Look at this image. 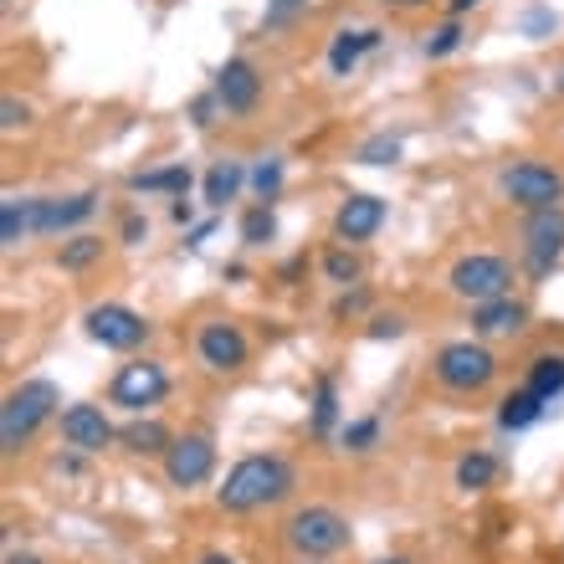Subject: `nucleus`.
I'll list each match as a JSON object with an SVG mask.
<instances>
[{
  "label": "nucleus",
  "mask_w": 564,
  "mask_h": 564,
  "mask_svg": "<svg viewBox=\"0 0 564 564\" xmlns=\"http://www.w3.org/2000/svg\"><path fill=\"white\" fill-rule=\"evenodd\" d=\"M293 492V467H288V457H278V452H252V457H241L231 473H226V482L216 488V503L226 508V513H257V508L268 503H282Z\"/></svg>",
  "instance_id": "nucleus-1"
},
{
  "label": "nucleus",
  "mask_w": 564,
  "mask_h": 564,
  "mask_svg": "<svg viewBox=\"0 0 564 564\" xmlns=\"http://www.w3.org/2000/svg\"><path fill=\"white\" fill-rule=\"evenodd\" d=\"M62 390L52 380H21L15 390H6V405H0V452L15 457L21 446L57 416Z\"/></svg>",
  "instance_id": "nucleus-2"
},
{
  "label": "nucleus",
  "mask_w": 564,
  "mask_h": 564,
  "mask_svg": "<svg viewBox=\"0 0 564 564\" xmlns=\"http://www.w3.org/2000/svg\"><path fill=\"white\" fill-rule=\"evenodd\" d=\"M282 539H288V550L297 560H328V554L349 550V519H344L339 508L308 503L282 523Z\"/></svg>",
  "instance_id": "nucleus-3"
},
{
  "label": "nucleus",
  "mask_w": 564,
  "mask_h": 564,
  "mask_svg": "<svg viewBox=\"0 0 564 564\" xmlns=\"http://www.w3.org/2000/svg\"><path fill=\"white\" fill-rule=\"evenodd\" d=\"M436 380L446 390H457V395H477V390L492 386V375H498V355H492L482 339H452L436 349Z\"/></svg>",
  "instance_id": "nucleus-4"
},
{
  "label": "nucleus",
  "mask_w": 564,
  "mask_h": 564,
  "mask_svg": "<svg viewBox=\"0 0 564 564\" xmlns=\"http://www.w3.org/2000/svg\"><path fill=\"white\" fill-rule=\"evenodd\" d=\"M446 288L467 303H492V297H513V262L498 252H467L452 262L446 272Z\"/></svg>",
  "instance_id": "nucleus-5"
},
{
  "label": "nucleus",
  "mask_w": 564,
  "mask_h": 564,
  "mask_svg": "<svg viewBox=\"0 0 564 564\" xmlns=\"http://www.w3.org/2000/svg\"><path fill=\"white\" fill-rule=\"evenodd\" d=\"M498 191L523 210V216H534V210H560L564 206V175L554 164L544 160H519L508 164L503 175H498Z\"/></svg>",
  "instance_id": "nucleus-6"
},
{
  "label": "nucleus",
  "mask_w": 564,
  "mask_h": 564,
  "mask_svg": "<svg viewBox=\"0 0 564 564\" xmlns=\"http://www.w3.org/2000/svg\"><path fill=\"white\" fill-rule=\"evenodd\" d=\"M170 395V370H164L160 359H129L119 375H113V386H108V401L129 411V416H144L149 405H160Z\"/></svg>",
  "instance_id": "nucleus-7"
},
{
  "label": "nucleus",
  "mask_w": 564,
  "mask_h": 564,
  "mask_svg": "<svg viewBox=\"0 0 564 564\" xmlns=\"http://www.w3.org/2000/svg\"><path fill=\"white\" fill-rule=\"evenodd\" d=\"M83 328H88L93 344H104L113 355H129V349H139L149 339V318L134 308H123V303H93L83 313Z\"/></svg>",
  "instance_id": "nucleus-8"
},
{
  "label": "nucleus",
  "mask_w": 564,
  "mask_h": 564,
  "mask_svg": "<svg viewBox=\"0 0 564 564\" xmlns=\"http://www.w3.org/2000/svg\"><path fill=\"white\" fill-rule=\"evenodd\" d=\"M252 355V344L231 318H210V324L195 328V359L206 365L210 375H237Z\"/></svg>",
  "instance_id": "nucleus-9"
},
{
  "label": "nucleus",
  "mask_w": 564,
  "mask_h": 564,
  "mask_svg": "<svg viewBox=\"0 0 564 564\" xmlns=\"http://www.w3.org/2000/svg\"><path fill=\"white\" fill-rule=\"evenodd\" d=\"M210 473H216V442L200 436V431L175 436V446L164 452V482L175 492H191L200 482H210Z\"/></svg>",
  "instance_id": "nucleus-10"
},
{
  "label": "nucleus",
  "mask_w": 564,
  "mask_h": 564,
  "mask_svg": "<svg viewBox=\"0 0 564 564\" xmlns=\"http://www.w3.org/2000/svg\"><path fill=\"white\" fill-rule=\"evenodd\" d=\"M560 257H564V206L523 216V268H529V278H550Z\"/></svg>",
  "instance_id": "nucleus-11"
},
{
  "label": "nucleus",
  "mask_w": 564,
  "mask_h": 564,
  "mask_svg": "<svg viewBox=\"0 0 564 564\" xmlns=\"http://www.w3.org/2000/svg\"><path fill=\"white\" fill-rule=\"evenodd\" d=\"M210 93L221 98L226 113H237V119H247L257 104H262V73H257V62L247 57H226L221 67H216V83H210Z\"/></svg>",
  "instance_id": "nucleus-12"
},
{
  "label": "nucleus",
  "mask_w": 564,
  "mask_h": 564,
  "mask_svg": "<svg viewBox=\"0 0 564 564\" xmlns=\"http://www.w3.org/2000/svg\"><path fill=\"white\" fill-rule=\"evenodd\" d=\"M62 442L73 446L77 457H98L108 442H119V431H113V421L104 416V405L77 401L62 411Z\"/></svg>",
  "instance_id": "nucleus-13"
},
{
  "label": "nucleus",
  "mask_w": 564,
  "mask_h": 564,
  "mask_svg": "<svg viewBox=\"0 0 564 564\" xmlns=\"http://www.w3.org/2000/svg\"><path fill=\"white\" fill-rule=\"evenodd\" d=\"M386 216L390 210L380 195H365V191L344 195L339 210H334V237H339V247H359V241H370L386 226Z\"/></svg>",
  "instance_id": "nucleus-14"
},
{
  "label": "nucleus",
  "mask_w": 564,
  "mask_h": 564,
  "mask_svg": "<svg viewBox=\"0 0 564 564\" xmlns=\"http://www.w3.org/2000/svg\"><path fill=\"white\" fill-rule=\"evenodd\" d=\"M98 210V191H77V195H36V237H62L83 226Z\"/></svg>",
  "instance_id": "nucleus-15"
},
{
  "label": "nucleus",
  "mask_w": 564,
  "mask_h": 564,
  "mask_svg": "<svg viewBox=\"0 0 564 564\" xmlns=\"http://www.w3.org/2000/svg\"><path fill=\"white\" fill-rule=\"evenodd\" d=\"M523 328H529V303H519V297H492V303L473 308L477 339H508V334H523Z\"/></svg>",
  "instance_id": "nucleus-16"
},
{
  "label": "nucleus",
  "mask_w": 564,
  "mask_h": 564,
  "mask_svg": "<svg viewBox=\"0 0 564 564\" xmlns=\"http://www.w3.org/2000/svg\"><path fill=\"white\" fill-rule=\"evenodd\" d=\"M380 36L386 31L380 26H344V31H334V42H328V77H349L365 62V52H375L380 46Z\"/></svg>",
  "instance_id": "nucleus-17"
},
{
  "label": "nucleus",
  "mask_w": 564,
  "mask_h": 564,
  "mask_svg": "<svg viewBox=\"0 0 564 564\" xmlns=\"http://www.w3.org/2000/svg\"><path fill=\"white\" fill-rule=\"evenodd\" d=\"M241 185H252V170L241 160H216L206 170V185H200V200H206L210 210H221L226 200H237Z\"/></svg>",
  "instance_id": "nucleus-18"
},
{
  "label": "nucleus",
  "mask_w": 564,
  "mask_h": 564,
  "mask_svg": "<svg viewBox=\"0 0 564 564\" xmlns=\"http://www.w3.org/2000/svg\"><path fill=\"white\" fill-rule=\"evenodd\" d=\"M26 237H36V195H6L0 200V247L11 252Z\"/></svg>",
  "instance_id": "nucleus-19"
},
{
  "label": "nucleus",
  "mask_w": 564,
  "mask_h": 564,
  "mask_svg": "<svg viewBox=\"0 0 564 564\" xmlns=\"http://www.w3.org/2000/svg\"><path fill=\"white\" fill-rule=\"evenodd\" d=\"M119 442H123V452H134V457H164V452L175 446V436H170V426H160V421L134 416L119 431Z\"/></svg>",
  "instance_id": "nucleus-20"
},
{
  "label": "nucleus",
  "mask_w": 564,
  "mask_h": 564,
  "mask_svg": "<svg viewBox=\"0 0 564 564\" xmlns=\"http://www.w3.org/2000/svg\"><path fill=\"white\" fill-rule=\"evenodd\" d=\"M544 411H550V401H539L534 390L523 386V390H513V395L498 401V426L503 431H529L534 421H544Z\"/></svg>",
  "instance_id": "nucleus-21"
},
{
  "label": "nucleus",
  "mask_w": 564,
  "mask_h": 564,
  "mask_svg": "<svg viewBox=\"0 0 564 564\" xmlns=\"http://www.w3.org/2000/svg\"><path fill=\"white\" fill-rule=\"evenodd\" d=\"M191 185H195L191 164H164V170H139V175H129V191L134 195H160V191L185 195Z\"/></svg>",
  "instance_id": "nucleus-22"
},
{
  "label": "nucleus",
  "mask_w": 564,
  "mask_h": 564,
  "mask_svg": "<svg viewBox=\"0 0 564 564\" xmlns=\"http://www.w3.org/2000/svg\"><path fill=\"white\" fill-rule=\"evenodd\" d=\"M313 436H334L339 426V386H334V375H318L313 380Z\"/></svg>",
  "instance_id": "nucleus-23"
},
{
  "label": "nucleus",
  "mask_w": 564,
  "mask_h": 564,
  "mask_svg": "<svg viewBox=\"0 0 564 564\" xmlns=\"http://www.w3.org/2000/svg\"><path fill=\"white\" fill-rule=\"evenodd\" d=\"M93 262H104V237H93V231H83V237H67L57 247V268L62 272H88Z\"/></svg>",
  "instance_id": "nucleus-24"
},
{
  "label": "nucleus",
  "mask_w": 564,
  "mask_h": 564,
  "mask_svg": "<svg viewBox=\"0 0 564 564\" xmlns=\"http://www.w3.org/2000/svg\"><path fill=\"white\" fill-rule=\"evenodd\" d=\"M498 473H503V467H498L492 452H467V457L457 462V488L462 492H482V488L498 482Z\"/></svg>",
  "instance_id": "nucleus-25"
},
{
  "label": "nucleus",
  "mask_w": 564,
  "mask_h": 564,
  "mask_svg": "<svg viewBox=\"0 0 564 564\" xmlns=\"http://www.w3.org/2000/svg\"><path fill=\"white\" fill-rule=\"evenodd\" d=\"M523 386L534 390L539 401H554V395H564V355H539L534 365H529V380Z\"/></svg>",
  "instance_id": "nucleus-26"
},
{
  "label": "nucleus",
  "mask_w": 564,
  "mask_h": 564,
  "mask_svg": "<svg viewBox=\"0 0 564 564\" xmlns=\"http://www.w3.org/2000/svg\"><path fill=\"white\" fill-rule=\"evenodd\" d=\"M324 278L334 282V288H355V282L365 278V262H359L355 247H328L324 252Z\"/></svg>",
  "instance_id": "nucleus-27"
},
{
  "label": "nucleus",
  "mask_w": 564,
  "mask_h": 564,
  "mask_svg": "<svg viewBox=\"0 0 564 564\" xmlns=\"http://www.w3.org/2000/svg\"><path fill=\"white\" fill-rule=\"evenodd\" d=\"M282 180H288V164H282V154H262V160L252 164V191L262 206H272L282 195Z\"/></svg>",
  "instance_id": "nucleus-28"
},
{
  "label": "nucleus",
  "mask_w": 564,
  "mask_h": 564,
  "mask_svg": "<svg viewBox=\"0 0 564 564\" xmlns=\"http://www.w3.org/2000/svg\"><path fill=\"white\" fill-rule=\"evenodd\" d=\"M462 42H467L462 21H442V26H431V31H426V42H421V57L442 62V57H452V52H462Z\"/></svg>",
  "instance_id": "nucleus-29"
},
{
  "label": "nucleus",
  "mask_w": 564,
  "mask_h": 564,
  "mask_svg": "<svg viewBox=\"0 0 564 564\" xmlns=\"http://www.w3.org/2000/svg\"><path fill=\"white\" fill-rule=\"evenodd\" d=\"M268 241H278V216L272 206H252L241 216V247H268Z\"/></svg>",
  "instance_id": "nucleus-30"
},
{
  "label": "nucleus",
  "mask_w": 564,
  "mask_h": 564,
  "mask_svg": "<svg viewBox=\"0 0 564 564\" xmlns=\"http://www.w3.org/2000/svg\"><path fill=\"white\" fill-rule=\"evenodd\" d=\"M339 446L344 452H375L380 446V416H359L339 426Z\"/></svg>",
  "instance_id": "nucleus-31"
},
{
  "label": "nucleus",
  "mask_w": 564,
  "mask_h": 564,
  "mask_svg": "<svg viewBox=\"0 0 564 564\" xmlns=\"http://www.w3.org/2000/svg\"><path fill=\"white\" fill-rule=\"evenodd\" d=\"M401 154H405L401 134H370L365 144L355 149V160H359V164H375V170H380V164H395Z\"/></svg>",
  "instance_id": "nucleus-32"
},
{
  "label": "nucleus",
  "mask_w": 564,
  "mask_h": 564,
  "mask_svg": "<svg viewBox=\"0 0 564 564\" xmlns=\"http://www.w3.org/2000/svg\"><path fill=\"white\" fill-rule=\"evenodd\" d=\"M303 11H308V0H268V11H262V26H268V31H282V26H293Z\"/></svg>",
  "instance_id": "nucleus-33"
},
{
  "label": "nucleus",
  "mask_w": 564,
  "mask_h": 564,
  "mask_svg": "<svg viewBox=\"0 0 564 564\" xmlns=\"http://www.w3.org/2000/svg\"><path fill=\"white\" fill-rule=\"evenodd\" d=\"M370 308V293L365 288H339V297H334V318H355V313Z\"/></svg>",
  "instance_id": "nucleus-34"
},
{
  "label": "nucleus",
  "mask_w": 564,
  "mask_h": 564,
  "mask_svg": "<svg viewBox=\"0 0 564 564\" xmlns=\"http://www.w3.org/2000/svg\"><path fill=\"white\" fill-rule=\"evenodd\" d=\"M216 113H226L216 93H200V98L191 104V123H195V129H210V123H216Z\"/></svg>",
  "instance_id": "nucleus-35"
},
{
  "label": "nucleus",
  "mask_w": 564,
  "mask_h": 564,
  "mask_svg": "<svg viewBox=\"0 0 564 564\" xmlns=\"http://www.w3.org/2000/svg\"><path fill=\"white\" fill-rule=\"evenodd\" d=\"M365 334H370V339H401V334H405V318H401V313H375Z\"/></svg>",
  "instance_id": "nucleus-36"
},
{
  "label": "nucleus",
  "mask_w": 564,
  "mask_h": 564,
  "mask_svg": "<svg viewBox=\"0 0 564 564\" xmlns=\"http://www.w3.org/2000/svg\"><path fill=\"white\" fill-rule=\"evenodd\" d=\"M26 123H31V108L21 104V98H6V104H0V129H6V134L26 129Z\"/></svg>",
  "instance_id": "nucleus-37"
},
{
  "label": "nucleus",
  "mask_w": 564,
  "mask_h": 564,
  "mask_svg": "<svg viewBox=\"0 0 564 564\" xmlns=\"http://www.w3.org/2000/svg\"><path fill=\"white\" fill-rule=\"evenodd\" d=\"M123 241H129V247L149 241V221H144V216H123Z\"/></svg>",
  "instance_id": "nucleus-38"
},
{
  "label": "nucleus",
  "mask_w": 564,
  "mask_h": 564,
  "mask_svg": "<svg viewBox=\"0 0 564 564\" xmlns=\"http://www.w3.org/2000/svg\"><path fill=\"white\" fill-rule=\"evenodd\" d=\"M170 221H175V226H191V221H195V206L185 200V195H180L175 206H170Z\"/></svg>",
  "instance_id": "nucleus-39"
},
{
  "label": "nucleus",
  "mask_w": 564,
  "mask_h": 564,
  "mask_svg": "<svg viewBox=\"0 0 564 564\" xmlns=\"http://www.w3.org/2000/svg\"><path fill=\"white\" fill-rule=\"evenodd\" d=\"M210 231H216V221H200V226H191V237H185V247H191V252H195V247H206V237H210Z\"/></svg>",
  "instance_id": "nucleus-40"
},
{
  "label": "nucleus",
  "mask_w": 564,
  "mask_h": 564,
  "mask_svg": "<svg viewBox=\"0 0 564 564\" xmlns=\"http://www.w3.org/2000/svg\"><path fill=\"white\" fill-rule=\"evenodd\" d=\"M473 6H482V0H446V11H452V21H462V15L473 11Z\"/></svg>",
  "instance_id": "nucleus-41"
},
{
  "label": "nucleus",
  "mask_w": 564,
  "mask_h": 564,
  "mask_svg": "<svg viewBox=\"0 0 564 564\" xmlns=\"http://www.w3.org/2000/svg\"><path fill=\"white\" fill-rule=\"evenodd\" d=\"M544 26H550V15H544V11H529V36H534V42H539V31H544Z\"/></svg>",
  "instance_id": "nucleus-42"
},
{
  "label": "nucleus",
  "mask_w": 564,
  "mask_h": 564,
  "mask_svg": "<svg viewBox=\"0 0 564 564\" xmlns=\"http://www.w3.org/2000/svg\"><path fill=\"white\" fill-rule=\"evenodd\" d=\"M6 564H46V560H36V554H26V550H11L6 554Z\"/></svg>",
  "instance_id": "nucleus-43"
},
{
  "label": "nucleus",
  "mask_w": 564,
  "mask_h": 564,
  "mask_svg": "<svg viewBox=\"0 0 564 564\" xmlns=\"http://www.w3.org/2000/svg\"><path fill=\"white\" fill-rule=\"evenodd\" d=\"M195 564H237V560H231V554H221V550H210V554H200Z\"/></svg>",
  "instance_id": "nucleus-44"
},
{
  "label": "nucleus",
  "mask_w": 564,
  "mask_h": 564,
  "mask_svg": "<svg viewBox=\"0 0 564 564\" xmlns=\"http://www.w3.org/2000/svg\"><path fill=\"white\" fill-rule=\"evenodd\" d=\"M380 6H395V11H416V6H431V0H380Z\"/></svg>",
  "instance_id": "nucleus-45"
},
{
  "label": "nucleus",
  "mask_w": 564,
  "mask_h": 564,
  "mask_svg": "<svg viewBox=\"0 0 564 564\" xmlns=\"http://www.w3.org/2000/svg\"><path fill=\"white\" fill-rule=\"evenodd\" d=\"M57 473H83V457H57Z\"/></svg>",
  "instance_id": "nucleus-46"
},
{
  "label": "nucleus",
  "mask_w": 564,
  "mask_h": 564,
  "mask_svg": "<svg viewBox=\"0 0 564 564\" xmlns=\"http://www.w3.org/2000/svg\"><path fill=\"white\" fill-rule=\"evenodd\" d=\"M375 564H411L405 554H390V560H375Z\"/></svg>",
  "instance_id": "nucleus-47"
},
{
  "label": "nucleus",
  "mask_w": 564,
  "mask_h": 564,
  "mask_svg": "<svg viewBox=\"0 0 564 564\" xmlns=\"http://www.w3.org/2000/svg\"><path fill=\"white\" fill-rule=\"evenodd\" d=\"M297 564H324V560H297Z\"/></svg>",
  "instance_id": "nucleus-48"
}]
</instances>
